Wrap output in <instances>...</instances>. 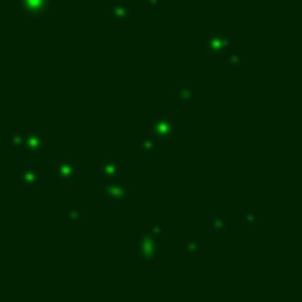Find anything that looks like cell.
<instances>
[{
  "label": "cell",
  "mask_w": 302,
  "mask_h": 302,
  "mask_svg": "<svg viewBox=\"0 0 302 302\" xmlns=\"http://www.w3.org/2000/svg\"><path fill=\"white\" fill-rule=\"evenodd\" d=\"M57 177H59L62 182H69V180H73V177H76V168H73V165H71L69 161H64V163H59Z\"/></svg>",
  "instance_id": "2"
},
{
  "label": "cell",
  "mask_w": 302,
  "mask_h": 302,
  "mask_svg": "<svg viewBox=\"0 0 302 302\" xmlns=\"http://www.w3.org/2000/svg\"><path fill=\"white\" fill-rule=\"evenodd\" d=\"M118 175V163L116 161H102L99 163V177L106 180V177H116Z\"/></svg>",
  "instance_id": "1"
},
{
  "label": "cell",
  "mask_w": 302,
  "mask_h": 302,
  "mask_svg": "<svg viewBox=\"0 0 302 302\" xmlns=\"http://www.w3.org/2000/svg\"><path fill=\"white\" fill-rule=\"evenodd\" d=\"M17 182H22L26 189H31V186H33V182H40V175H36V172H28V168H24V172H22V175H17Z\"/></svg>",
  "instance_id": "3"
},
{
  "label": "cell",
  "mask_w": 302,
  "mask_h": 302,
  "mask_svg": "<svg viewBox=\"0 0 302 302\" xmlns=\"http://www.w3.org/2000/svg\"><path fill=\"white\" fill-rule=\"evenodd\" d=\"M128 14H130V10H128V5H123V2L111 7V17H114L116 22H125V19H128Z\"/></svg>",
  "instance_id": "4"
}]
</instances>
